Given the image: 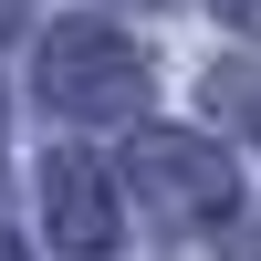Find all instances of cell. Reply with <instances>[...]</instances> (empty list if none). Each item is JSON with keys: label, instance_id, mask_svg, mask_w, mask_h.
Listing matches in <instances>:
<instances>
[{"label": "cell", "instance_id": "7a4b0ae2", "mask_svg": "<svg viewBox=\"0 0 261 261\" xmlns=\"http://www.w3.org/2000/svg\"><path fill=\"white\" fill-rule=\"evenodd\" d=\"M125 178H136V199L178 209V220H220V209H230V167L209 157L199 136H146V146H125Z\"/></svg>", "mask_w": 261, "mask_h": 261}, {"label": "cell", "instance_id": "277c9868", "mask_svg": "<svg viewBox=\"0 0 261 261\" xmlns=\"http://www.w3.org/2000/svg\"><path fill=\"white\" fill-rule=\"evenodd\" d=\"M220 21L230 32H261V0H220Z\"/></svg>", "mask_w": 261, "mask_h": 261}, {"label": "cell", "instance_id": "3957f363", "mask_svg": "<svg viewBox=\"0 0 261 261\" xmlns=\"http://www.w3.org/2000/svg\"><path fill=\"white\" fill-rule=\"evenodd\" d=\"M42 220H53L63 251H115V199H105V178L84 157H53V167H42Z\"/></svg>", "mask_w": 261, "mask_h": 261}, {"label": "cell", "instance_id": "6da1fadb", "mask_svg": "<svg viewBox=\"0 0 261 261\" xmlns=\"http://www.w3.org/2000/svg\"><path fill=\"white\" fill-rule=\"evenodd\" d=\"M42 94H53L63 115H125V105L146 94V53L125 32H105V21H63V32L42 42Z\"/></svg>", "mask_w": 261, "mask_h": 261}, {"label": "cell", "instance_id": "5b68a950", "mask_svg": "<svg viewBox=\"0 0 261 261\" xmlns=\"http://www.w3.org/2000/svg\"><path fill=\"white\" fill-rule=\"evenodd\" d=\"M0 261H21V251H11V241H0Z\"/></svg>", "mask_w": 261, "mask_h": 261}]
</instances>
